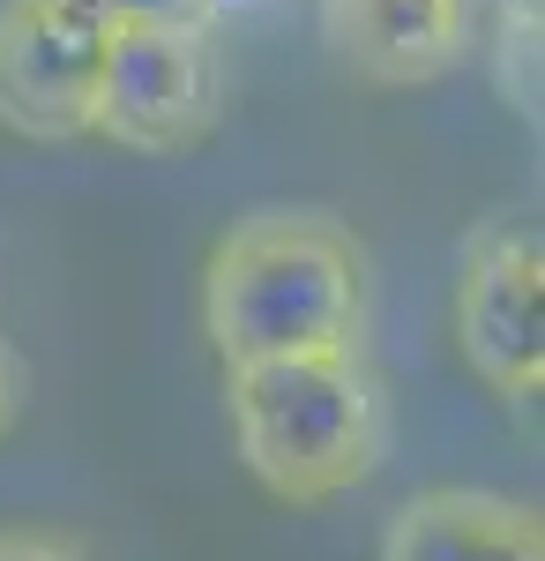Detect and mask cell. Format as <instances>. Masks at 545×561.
I'll return each mask as SVG.
<instances>
[{
  "instance_id": "cell-1",
  "label": "cell",
  "mask_w": 545,
  "mask_h": 561,
  "mask_svg": "<svg viewBox=\"0 0 545 561\" xmlns=\"http://www.w3.org/2000/svg\"><path fill=\"white\" fill-rule=\"evenodd\" d=\"M367 248L322 210H254L202 262V337L224 367L359 352Z\"/></svg>"
},
{
  "instance_id": "cell-5",
  "label": "cell",
  "mask_w": 545,
  "mask_h": 561,
  "mask_svg": "<svg viewBox=\"0 0 545 561\" xmlns=\"http://www.w3.org/2000/svg\"><path fill=\"white\" fill-rule=\"evenodd\" d=\"M456 352L478 382L523 404L545 389V248L523 225H478L456 270Z\"/></svg>"
},
{
  "instance_id": "cell-6",
  "label": "cell",
  "mask_w": 545,
  "mask_h": 561,
  "mask_svg": "<svg viewBox=\"0 0 545 561\" xmlns=\"http://www.w3.org/2000/svg\"><path fill=\"white\" fill-rule=\"evenodd\" d=\"M329 45L381 90L441 83L471 53V0H322Z\"/></svg>"
},
{
  "instance_id": "cell-2",
  "label": "cell",
  "mask_w": 545,
  "mask_h": 561,
  "mask_svg": "<svg viewBox=\"0 0 545 561\" xmlns=\"http://www.w3.org/2000/svg\"><path fill=\"white\" fill-rule=\"evenodd\" d=\"M224 412H232V449L254 472V486L292 510L351 494L389 457V397L367 352L224 367Z\"/></svg>"
},
{
  "instance_id": "cell-9",
  "label": "cell",
  "mask_w": 545,
  "mask_h": 561,
  "mask_svg": "<svg viewBox=\"0 0 545 561\" xmlns=\"http://www.w3.org/2000/svg\"><path fill=\"white\" fill-rule=\"evenodd\" d=\"M113 23H210L217 0H97Z\"/></svg>"
},
{
  "instance_id": "cell-10",
  "label": "cell",
  "mask_w": 545,
  "mask_h": 561,
  "mask_svg": "<svg viewBox=\"0 0 545 561\" xmlns=\"http://www.w3.org/2000/svg\"><path fill=\"white\" fill-rule=\"evenodd\" d=\"M15 404H23V382H15V359L0 352V434L15 427Z\"/></svg>"
},
{
  "instance_id": "cell-8",
  "label": "cell",
  "mask_w": 545,
  "mask_h": 561,
  "mask_svg": "<svg viewBox=\"0 0 545 561\" xmlns=\"http://www.w3.org/2000/svg\"><path fill=\"white\" fill-rule=\"evenodd\" d=\"M0 561H83L68 531H38V524H8L0 531Z\"/></svg>"
},
{
  "instance_id": "cell-7",
  "label": "cell",
  "mask_w": 545,
  "mask_h": 561,
  "mask_svg": "<svg viewBox=\"0 0 545 561\" xmlns=\"http://www.w3.org/2000/svg\"><path fill=\"white\" fill-rule=\"evenodd\" d=\"M381 561H545V517L486 486H426L389 517Z\"/></svg>"
},
{
  "instance_id": "cell-3",
  "label": "cell",
  "mask_w": 545,
  "mask_h": 561,
  "mask_svg": "<svg viewBox=\"0 0 545 561\" xmlns=\"http://www.w3.org/2000/svg\"><path fill=\"white\" fill-rule=\"evenodd\" d=\"M224 121V60L210 23H113L90 135L135 158H179Z\"/></svg>"
},
{
  "instance_id": "cell-4",
  "label": "cell",
  "mask_w": 545,
  "mask_h": 561,
  "mask_svg": "<svg viewBox=\"0 0 545 561\" xmlns=\"http://www.w3.org/2000/svg\"><path fill=\"white\" fill-rule=\"evenodd\" d=\"M113 15L97 0H0V128L83 142Z\"/></svg>"
}]
</instances>
